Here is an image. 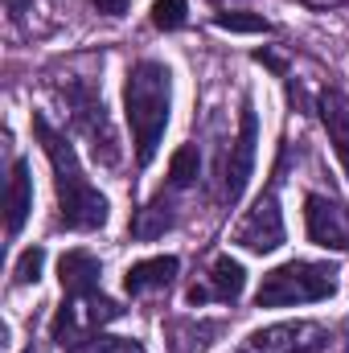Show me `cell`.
Wrapping results in <instances>:
<instances>
[{"label":"cell","mask_w":349,"mask_h":353,"mask_svg":"<svg viewBox=\"0 0 349 353\" xmlns=\"http://www.w3.org/2000/svg\"><path fill=\"white\" fill-rule=\"evenodd\" d=\"M90 4H94V12H103V17H123L132 0H90Z\"/></svg>","instance_id":"23"},{"label":"cell","mask_w":349,"mask_h":353,"mask_svg":"<svg viewBox=\"0 0 349 353\" xmlns=\"http://www.w3.org/2000/svg\"><path fill=\"white\" fill-rule=\"evenodd\" d=\"M29 210H33V176H29V161H17L8 176V234H21Z\"/></svg>","instance_id":"12"},{"label":"cell","mask_w":349,"mask_h":353,"mask_svg":"<svg viewBox=\"0 0 349 353\" xmlns=\"http://www.w3.org/2000/svg\"><path fill=\"white\" fill-rule=\"evenodd\" d=\"M210 296H214V292H210V288H197V283H193V288H189V296H185V300H189V304H193V308H197V304H206V300H210Z\"/></svg>","instance_id":"25"},{"label":"cell","mask_w":349,"mask_h":353,"mask_svg":"<svg viewBox=\"0 0 349 353\" xmlns=\"http://www.w3.org/2000/svg\"><path fill=\"white\" fill-rule=\"evenodd\" d=\"M255 62L267 66V70H275V74H288V62H283L279 54H271V50H255Z\"/></svg>","instance_id":"22"},{"label":"cell","mask_w":349,"mask_h":353,"mask_svg":"<svg viewBox=\"0 0 349 353\" xmlns=\"http://www.w3.org/2000/svg\"><path fill=\"white\" fill-rule=\"evenodd\" d=\"M177 271H181L177 255H152V259H140V263L128 267V275H123V288H128L132 296H144V292L169 288Z\"/></svg>","instance_id":"11"},{"label":"cell","mask_w":349,"mask_h":353,"mask_svg":"<svg viewBox=\"0 0 349 353\" xmlns=\"http://www.w3.org/2000/svg\"><path fill=\"white\" fill-rule=\"evenodd\" d=\"M222 333V321H201V325H173V341H189L185 353H206L214 345V337Z\"/></svg>","instance_id":"17"},{"label":"cell","mask_w":349,"mask_h":353,"mask_svg":"<svg viewBox=\"0 0 349 353\" xmlns=\"http://www.w3.org/2000/svg\"><path fill=\"white\" fill-rule=\"evenodd\" d=\"M243 288H247V271H243V263L230 259V255H218L214 267H210V292H214L218 300L235 304V300L243 296Z\"/></svg>","instance_id":"13"},{"label":"cell","mask_w":349,"mask_h":353,"mask_svg":"<svg viewBox=\"0 0 349 353\" xmlns=\"http://www.w3.org/2000/svg\"><path fill=\"white\" fill-rule=\"evenodd\" d=\"M317 107H321V123H325V132H329V140H333L349 176V94L346 90H321Z\"/></svg>","instance_id":"10"},{"label":"cell","mask_w":349,"mask_h":353,"mask_svg":"<svg viewBox=\"0 0 349 353\" xmlns=\"http://www.w3.org/2000/svg\"><path fill=\"white\" fill-rule=\"evenodd\" d=\"M304 222H308V239L325 251H349V214L346 205H337L325 193H308L304 197Z\"/></svg>","instance_id":"8"},{"label":"cell","mask_w":349,"mask_h":353,"mask_svg":"<svg viewBox=\"0 0 349 353\" xmlns=\"http://www.w3.org/2000/svg\"><path fill=\"white\" fill-rule=\"evenodd\" d=\"M83 304V321H87V329H103V325H111V321H119L123 316V308L115 304V300H107V296H87V300H79Z\"/></svg>","instance_id":"18"},{"label":"cell","mask_w":349,"mask_h":353,"mask_svg":"<svg viewBox=\"0 0 349 353\" xmlns=\"http://www.w3.org/2000/svg\"><path fill=\"white\" fill-rule=\"evenodd\" d=\"M169 226H173V205H169V197H157V201H148V205L140 210V218L132 222V234L144 239V243H152V239H161Z\"/></svg>","instance_id":"14"},{"label":"cell","mask_w":349,"mask_h":353,"mask_svg":"<svg viewBox=\"0 0 349 353\" xmlns=\"http://www.w3.org/2000/svg\"><path fill=\"white\" fill-rule=\"evenodd\" d=\"M66 353H144V345H140V341H128V337L87 333V337H79L74 345H66Z\"/></svg>","instance_id":"16"},{"label":"cell","mask_w":349,"mask_h":353,"mask_svg":"<svg viewBox=\"0 0 349 353\" xmlns=\"http://www.w3.org/2000/svg\"><path fill=\"white\" fill-rule=\"evenodd\" d=\"M99 275H103V267H99V259H94L90 251H66L62 263H58L62 292H66L70 300H87V296H94V292H99Z\"/></svg>","instance_id":"9"},{"label":"cell","mask_w":349,"mask_h":353,"mask_svg":"<svg viewBox=\"0 0 349 353\" xmlns=\"http://www.w3.org/2000/svg\"><path fill=\"white\" fill-rule=\"evenodd\" d=\"M337 292V267L333 263H279L263 275L255 304L259 308H292V304H317Z\"/></svg>","instance_id":"3"},{"label":"cell","mask_w":349,"mask_h":353,"mask_svg":"<svg viewBox=\"0 0 349 353\" xmlns=\"http://www.w3.org/2000/svg\"><path fill=\"white\" fill-rule=\"evenodd\" d=\"M25 353H33V345H29V350H25Z\"/></svg>","instance_id":"27"},{"label":"cell","mask_w":349,"mask_h":353,"mask_svg":"<svg viewBox=\"0 0 349 353\" xmlns=\"http://www.w3.org/2000/svg\"><path fill=\"white\" fill-rule=\"evenodd\" d=\"M169 103H173V79L165 62H136L123 83V111L132 123V144H136V165H152L161 136L169 128Z\"/></svg>","instance_id":"2"},{"label":"cell","mask_w":349,"mask_h":353,"mask_svg":"<svg viewBox=\"0 0 349 353\" xmlns=\"http://www.w3.org/2000/svg\"><path fill=\"white\" fill-rule=\"evenodd\" d=\"M255 144H259V115L251 107V99H243V111H239V140L226 157V169H222V197L230 205L243 201L251 176H255Z\"/></svg>","instance_id":"6"},{"label":"cell","mask_w":349,"mask_h":353,"mask_svg":"<svg viewBox=\"0 0 349 353\" xmlns=\"http://www.w3.org/2000/svg\"><path fill=\"white\" fill-rule=\"evenodd\" d=\"M4 4H8V17H12V21H21V17L33 8V0H4Z\"/></svg>","instance_id":"24"},{"label":"cell","mask_w":349,"mask_h":353,"mask_svg":"<svg viewBox=\"0 0 349 353\" xmlns=\"http://www.w3.org/2000/svg\"><path fill=\"white\" fill-rule=\"evenodd\" d=\"M333 333L317 321H279V325H267L255 329L239 353H329Z\"/></svg>","instance_id":"5"},{"label":"cell","mask_w":349,"mask_h":353,"mask_svg":"<svg viewBox=\"0 0 349 353\" xmlns=\"http://www.w3.org/2000/svg\"><path fill=\"white\" fill-rule=\"evenodd\" d=\"M235 243L243 251H255V255H267V251L283 247V214H279L275 193H263L259 201L247 210V218L235 230Z\"/></svg>","instance_id":"7"},{"label":"cell","mask_w":349,"mask_h":353,"mask_svg":"<svg viewBox=\"0 0 349 353\" xmlns=\"http://www.w3.org/2000/svg\"><path fill=\"white\" fill-rule=\"evenodd\" d=\"M214 25L218 29H230V33H267L271 29V21L259 17V12H218Z\"/></svg>","instance_id":"19"},{"label":"cell","mask_w":349,"mask_h":353,"mask_svg":"<svg viewBox=\"0 0 349 353\" xmlns=\"http://www.w3.org/2000/svg\"><path fill=\"white\" fill-rule=\"evenodd\" d=\"M308 8H337V4H346V0H304Z\"/></svg>","instance_id":"26"},{"label":"cell","mask_w":349,"mask_h":353,"mask_svg":"<svg viewBox=\"0 0 349 353\" xmlns=\"http://www.w3.org/2000/svg\"><path fill=\"white\" fill-rule=\"evenodd\" d=\"M201 173V152H197V144H185V148H177L173 161H169V185L173 189H189L193 181Z\"/></svg>","instance_id":"15"},{"label":"cell","mask_w":349,"mask_h":353,"mask_svg":"<svg viewBox=\"0 0 349 353\" xmlns=\"http://www.w3.org/2000/svg\"><path fill=\"white\" fill-rule=\"evenodd\" d=\"M214 4H222V0H214Z\"/></svg>","instance_id":"28"},{"label":"cell","mask_w":349,"mask_h":353,"mask_svg":"<svg viewBox=\"0 0 349 353\" xmlns=\"http://www.w3.org/2000/svg\"><path fill=\"white\" fill-rule=\"evenodd\" d=\"M41 267H46V251L41 247H29V251H21V259H17V271H12V283H37L41 279Z\"/></svg>","instance_id":"20"},{"label":"cell","mask_w":349,"mask_h":353,"mask_svg":"<svg viewBox=\"0 0 349 353\" xmlns=\"http://www.w3.org/2000/svg\"><path fill=\"white\" fill-rule=\"evenodd\" d=\"M189 4L185 0H152V25L157 29H181Z\"/></svg>","instance_id":"21"},{"label":"cell","mask_w":349,"mask_h":353,"mask_svg":"<svg viewBox=\"0 0 349 353\" xmlns=\"http://www.w3.org/2000/svg\"><path fill=\"white\" fill-rule=\"evenodd\" d=\"M66 103L74 107L70 115H74L79 132L90 140L94 161L119 165V140H115V128H111V119H107V107H103L99 90L90 87V83H70V87H66Z\"/></svg>","instance_id":"4"},{"label":"cell","mask_w":349,"mask_h":353,"mask_svg":"<svg viewBox=\"0 0 349 353\" xmlns=\"http://www.w3.org/2000/svg\"><path fill=\"white\" fill-rule=\"evenodd\" d=\"M33 132H37V140H41L50 165H54V185H58V222H62L66 230H83V234H87V230H103L111 205H107V197H103L87 176H83V165H79L74 144H70L62 132H54L50 119H46L41 111L33 115Z\"/></svg>","instance_id":"1"}]
</instances>
